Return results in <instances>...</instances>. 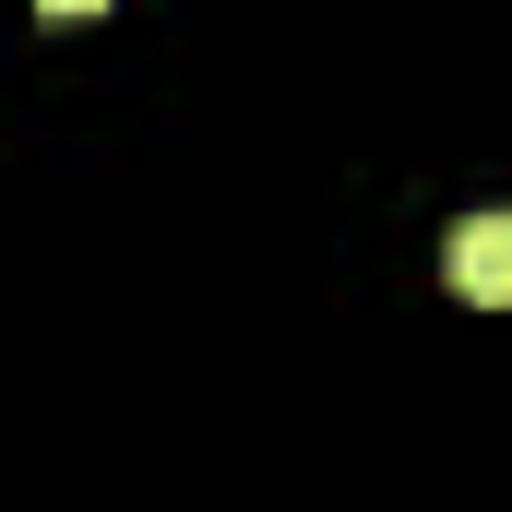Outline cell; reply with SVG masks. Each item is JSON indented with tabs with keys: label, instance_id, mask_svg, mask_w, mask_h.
I'll list each match as a JSON object with an SVG mask.
<instances>
[{
	"label": "cell",
	"instance_id": "cell-1",
	"mask_svg": "<svg viewBox=\"0 0 512 512\" xmlns=\"http://www.w3.org/2000/svg\"><path fill=\"white\" fill-rule=\"evenodd\" d=\"M441 274H453V298L512 310V203H501V215H465V227L441 239Z\"/></svg>",
	"mask_w": 512,
	"mask_h": 512
},
{
	"label": "cell",
	"instance_id": "cell-2",
	"mask_svg": "<svg viewBox=\"0 0 512 512\" xmlns=\"http://www.w3.org/2000/svg\"><path fill=\"white\" fill-rule=\"evenodd\" d=\"M36 12H60V24H72V12H108V0H36Z\"/></svg>",
	"mask_w": 512,
	"mask_h": 512
}]
</instances>
